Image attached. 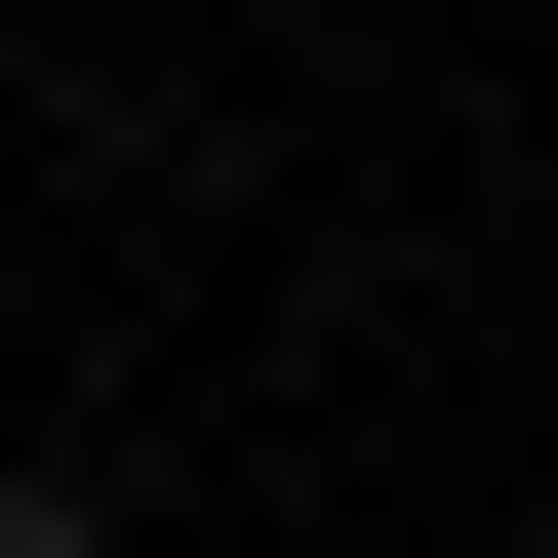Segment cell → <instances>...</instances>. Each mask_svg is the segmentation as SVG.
I'll list each match as a JSON object with an SVG mask.
<instances>
[{
    "label": "cell",
    "instance_id": "cell-1",
    "mask_svg": "<svg viewBox=\"0 0 558 558\" xmlns=\"http://www.w3.org/2000/svg\"><path fill=\"white\" fill-rule=\"evenodd\" d=\"M0 558H120V519H81V478H0Z\"/></svg>",
    "mask_w": 558,
    "mask_h": 558
}]
</instances>
